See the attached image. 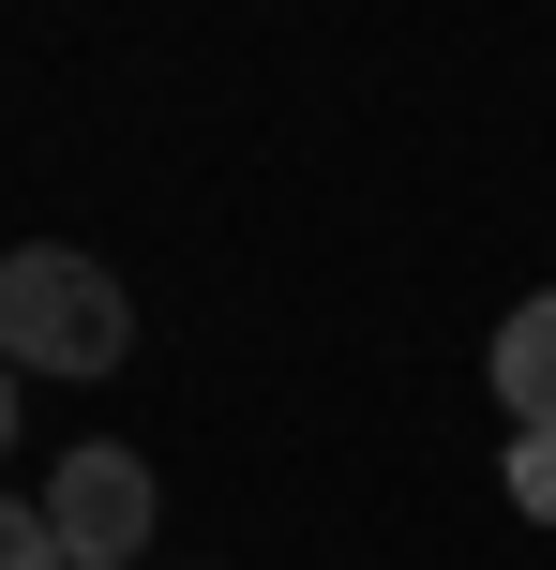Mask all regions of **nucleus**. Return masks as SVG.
Segmentation results:
<instances>
[{
	"instance_id": "f257e3e1",
	"label": "nucleus",
	"mask_w": 556,
	"mask_h": 570,
	"mask_svg": "<svg viewBox=\"0 0 556 570\" xmlns=\"http://www.w3.org/2000/svg\"><path fill=\"white\" fill-rule=\"evenodd\" d=\"M120 345H136V301L106 256H76V240L0 256V361L16 375H120Z\"/></svg>"
},
{
	"instance_id": "f03ea898",
	"label": "nucleus",
	"mask_w": 556,
	"mask_h": 570,
	"mask_svg": "<svg viewBox=\"0 0 556 570\" xmlns=\"http://www.w3.org/2000/svg\"><path fill=\"white\" fill-rule=\"evenodd\" d=\"M46 525H60V556H76V570H120V556L150 541V465L120 451V435L60 451V465H46Z\"/></svg>"
},
{
	"instance_id": "7ed1b4c3",
	"label": "nucleus",
	"mask_w": 556,
	"mask_h": 570,
	"mask_svg": "<svg viewBox=\"0 0 556 570\" xmlns=\"http://www.w3.org/2000/svg\"><path fill=\"white\" fill-rule=\"evenodd\" d=\"M481 375H497L511 435H527V421H556V285H542V301H527V315L497 331V361H481Z\"/></svg>"
},
{
	"instance_id": "20e7f679",
	"label": "nucleus",
	"mask_w": 556,
	"mask_h": 570,
	"mask_svg": "<svg viewBox=\"0 0 556 570\" xmlns=\"http://www.w3.org/2000/svg\"><path fill=\"white\" fill-rule=\"evenodd\" d=\"M0 570H76L60 525H46V495H0Z\"/></svg>"
},
{
	"instance_id": "39448f33",
	"label": "nucleus",
	"mask_w": 556,
	"mask_h": 570,
	"mask_svg": "<svg viewBox=\"0 0 556 570\" xmlns=\"http://www.w3.org/2000/svg\"><path fill=\"white\" fill-rule=\"evenodd\" d=\"M511 511H527V525H556V421H527V435H511Z\"/></svg>"
},
{
	"instance_id": "423d86ee",
	"label": "nucleus",
	"mask_w": 556,
	"mask_h": 570,
	"mask_svg": "<svg viewBox=\"0 0 556 570\" xmlns=\"http://www.w3.org/2000/svg\"><path fill=\"white\" fill-rule=\"evenodd\" d=\"M0 451H16V361H0Z\"/></svg>"
}]
</instances>
